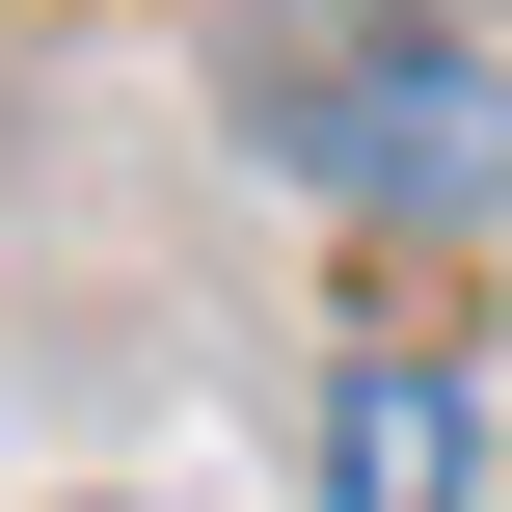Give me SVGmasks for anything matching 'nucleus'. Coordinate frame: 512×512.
I'll return each instance as SVG.
<instances>
[{
  "label": "nucleus",
  "mask_w": 512,
  "mask_h": 512,
  "mask_svg": "<svg viewBox=\"0 0 512 512\" xmlns=\"http://www.w3.org/2000/svg\"><path fill=\"white\" fill-rule=\"evenodd\" d=\"M351 216H512V81L459 27H351V54H297V108H270Z\"/></svg>",
  "instance_id": "nucleus-1"
},
{
  "label": "nucleus",
  "mask_w": 512,
  "mask_h": 512,
  "mask_svg": "<svg viewBox=\"0 0 512 512\" xmlns=\"http://www.w3.org/2000/svg\"><path fill=\"white\" fill-rule=\"evenodd\" d=\"M324 486L351 512H459L486 486V405H459L432 351H351V378H324Z\"/></svg>",
  "instance_id": "nucleus-2"
}]
</instances>
